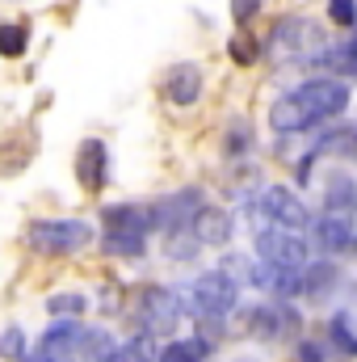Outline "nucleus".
I'll return each mask as SVG.
<instances>
[{
  "label": "nucleus",
  "mask_w": 357,
  "mask_h": 362,
  "mask_svg": "<svg viewBox=\"0 0 357 362\" xmlns=\"http://www.w3.org/2000/svg\"><path fill=\"white\" fill-rule=\"evenodd\" d=\"M25 240L34 253H80L92 240V228L80 219H34Z\"/></svg>",
  "instance_id": "obj_1"
},
{
  "label": "nucleus",
  "mask_w": 357,
  "mask_h": 362,
  "mask_svg": "<svg viewBox=\"0 0 357 362\" xmlns=\"http://www.w3.org/2000/svg\"><path fill=\"white\" fill-rule=\"evenodd\" d=\"M269 47H273L282 59H307V55L320 59L324 30H320L311 17H282V21L269 30Z\"/></svg>",
  "instance_id": "obj_2"
},
{
  "label": "nucleus",
  "mask_w": 357,
  "mask_h": 362,
  "mask_svg": "<svg viewBox=\"0 0 357 362\" xmlns=\"http://www.w3.org/2000/svg\"><path fill=\"white\" fill-rule=\"evenodd\" d=\"M139 333H152V337H169L181 325V295L169 291V286H147L139 295Z\"/></svg>",
  "instance_id": "obj_3"
},
{
  "label": "nucleus",
  "mask_w": 357,
  "mask_h": 362,
  "mask_svg": "<svg viewBox=\"0 0 357 362\" xmlns=\"http://www.w3.org/2000/svg\"><path fill=\"white\" fill-rule=\"evenodd\" d=\"M236 299H240V286L231 282V274H223V270L202 274V278L193 282V291H189L193 316H227V312L236 308Z\"/></svg>",
  "instance_id": "obj_4"
},
{
  "label": "nucleus",
  "mask_w": 357,
  "mask_h": 362,
  "mask_svg": "<svg viewBox=\"0 0 357 362\" xmlns=\"http://www.w3.org/2000/svg\"><path fill=\"white\" fill-rule=\"evenodd\" d=\"M257 253L273 270H307L311 266L307 262V245L294 232H286V228H261L257 232Z\"/></svg>",
  "instance_id": "obj_5"
},
{
  "label": "nucleus",
  "mask_w": 357,
  "mask_h": 362,
  "mask_svg": "<svg viewBox=\"0 0 357 362\" xmlns=\"http://www.w3.org/2000/svg\"><path fill=\"white\" fill-rule=\"evenodd\" d=\"M261 215L273 228H286V232H303V228L315 223L311 211L298 202V194H290L286 185H269L265 194H261Z\"/></svg>",
  "instance_id": "obj_6"
},
{
  "label": "nucleus",
  "mask_w": 357,
  "mask_h": 362,
  "mask_svg": "<svg viewBox=\"0 0 357 362\" xmlns=\"http://www.w3.org/2000/svg\"><path fill=\"white\" fill-rule=\"evenodd\" d=\"M294 97L307 105V114L315 122H324V118H332L349 105V85L345 81H307V85L294 89Z\"/></svg>",
  "instance_id": "obj_7"
},
{
  "label": "nucleus",
  "mask_w": 357,
  "mask_h": 362,
  "mask_svg": "<svg viewBox=\"0 0 357 362\" xmlns=\"http://www.w3.org/2000/svg\"><path fill=\"white\" fill-rule=\"evenodd\" d=\"M202 194L198 189H181L173 198H160L152 206V228H164V232H177V228H193L198 211H202Z\"/></svg>",
  "instance_id": "obj_8"
},
{
  "label": "nucleus",
  "mask_w": 357,
  "mask_h": 362,
  "mask_svg": "<svg viewBox=\"0 0 357 362\" xmlns=\"http://www.w3.org/2000/svg\"><path fill=\"white\" fill-rule=\"evenodd\" d=\"M298 329V316L290 308H253L248 312V333L261 341H282Z\"/></svg>",
  "instance_id": "obj_9"
},
{
  "label": "nucleus",
  "mask_w": 357,
  "mask_h": 362,
  "mask_svg": "<svg viewBox=\"0 0 357 362\" xmlns=\"http://www.w3.org/2000/svg\"><path fill=\"white\" fill-rule=\"evenodd\" d=\"M76 181H80L85 189H101V185L109 181V152H105L101 139H89V144L80 148V156H76Z\"/></svg>",
  "instance_id": "obj_10"
},
{
  "label": "nucleus",
  "mask_w": 357,
  "mask_h": 362,
  "mask_svg": "<svg viewBox=\"0 0 357 362\" xmlns=\"http://www.w3.org/2000/svg\"><path fill=\"white\" fill-rule=\"evenodd\" d=\"M198 93H202V68H198V64H177V68H169V76H164V97H169L173 105H193Z\"/></svg>",
  "instance_id": "obj_11"
},
{
  "label": "nucleus",
  "mask_w": 357,
  "mask_h": 362,
  "mask_svg": "<svg viewBox=\"0 0 357 362\" xmlns=\"http://www.w3.org/2000/svg\"><path fill=\"white\" fill-rule=\"evenodd\" d=\"M269 122H273V131H282V135H294V131H307V127H315V118L307 114V105H303L294 93H286V97H277V101H273V110H269Z\"/></svg>",
  "instance_id": "obj_12"
},
{
  "label": "nucleus",
  "mask_w": 357,
  "mask_h": 362,
  "mask_svg": "<svg viewBox=\"0 0 357 362\" xmlns=\"http://www.w3.org/2000/svg\"><path fill=\"white\" fill-rule=\"evenodd\" d=\"M193 236L202 245H210V249H223L231 240V215L219 211V206H202L198 219H193Z\"/></svg>",
  "instance_id": "obj_13"
},
{
  "label": "nucleus",
  "mask_w": 357,
  "mask_h": 362,
  "mask_svg": "<svg viewBox=\"0 0 357 362\" xmlns=\"http://www.w3.org/2000/svg\"><path fill=\"white\" fill-rule=\"evenodd\" d=\"M80 346H85L80 320H59V325H51V329L42 333V341H38V350H42V354H55V358H63V354H72V350H80Z\"/></svg>",
  "instance_id": "obj_14"
},
{
  "label": "nucleus",
  "mask_w": 357,
  "mask_h": 362,
  "mask_svg": "<svg viewBox=\"0 0 357 362\" xmlns=\"http://www.w3.org/2000/svg\"><path fill=\"white\" fill-rule=\"evenodd\" d=\"M101 215H105V232H139V236H147V228H152V211H143V206H105Z\"/></svg>",
  "instance_id": "obj_15"
},
{
  "label": "nucleus",
  "mask_w": 357,
  "mask_h": 362,
  "mask_svg": "<svg viewBox=\"0 0 357 362\" xmlns=\"http://www.w3.org/2000/svg\"><path fill=\"white\" fill-rule=\"evenodd\" d=\"M324 211H328V215H341V219H353L357 215V181L353 177H332V185L324 189Z\"/></svg>",
  "instance_id": "obj_16"
},
{
  "label": "nucleus",
  "mask_w": 357,
  "mask_h": 362,
  "mask_svg": "<svg viewBox=\"0 0 357 362\" xmlns=\"http://www.w3.org/2000/svg\"><path fill=\"white\" fill-rule=\"evenodd\" d=\"M311 228H315L320 249H328V253H337V249H349V245H353V228H349V219H341V215H324V219H315Z\"/></svg>",
  "instance_id": "obj_17"
},
{
  "label": "nucleus",
  "mask_w": 357,
  "mask_h": 362,
  "mask_svg": "<svg viewBox=\"0 0 357 362\" xmlns=\"http://www.w3.org/2000/svg\"><path fill=\"white\" fill-rule=\"evenodd\" d=\"M320 64H324L328 72H337L341 81H345V76H357V38L341 42V47H328V51H320Z\"/></svg>",
  "instance_id": "obj_18"
},
{
  "label": "nucleus",
  "mask_w": 357,
  "mask_h": 362,
  "mask_svg": "<svg viewBox=\"0 0 357 362\" xmlns=\"http://www.w3.org/2000/svg\"><path fill=\"white\" fill-rule=\"evenodd\" d=\"M332 282H337V266H332V262H311V266L303 270V295H307V299H320V295L332 291Z\"/></svg>",
  "instance_id": "obj_19"
},
{
  "label": "nucleus",
  "mask_w": 357,
  "mask_h": 362,
  "mask_svg": "<svg viewBox=\"0 0 357 362\" xmlns=\"http://www.w3.org/2000/svg\"><path fill=\"white\" fill-rule=\"evenodd\" d=\"M105 253L109 257H143V245H147V236H139V232H105Z\"/></svg>",
  "instance_id": "obj_20"
},
{
  "label": "nucleus",
  "mask_w": 357,
  "mask_h": 362,
  "mask_svg": "<svg viewBox=\"0 0 357 362\" xmlns=\"http://www.w3.org/2000/svg\"><path fill=\"white\" fill-rule=\"evenodd\" d=\"M85 308H89L85 295H51L47 299V312L59 316V320H76V316H85Z\"/></svg>",
  "instance_id": "obj_21"
},
{
  "label": "nucleus",
  "mask_w": 357,
  "mask_h": 362,
  "mask_svg": "<svg viewBox=\"0 0 357 362\" xmlns=\"http://www.w3.org/2000/svg\"><path fill=\"white\" fill-rule=\"evenodd\" d=\"M198 245H202V240L193 236V228H177V232H169V257H177V262L193 257Z\"/></svg>",
  "instance_id": "obj_22"
},
{
  "label": "nucleus",
  "mask_w": 357,
  "mask_h": 362,
  "mask_svg": "<svg viewBox=\"0 0 357 362\" xmlns=\"http://www.w3.org/2000/svg\"><path fill=\"white\" fill-rule=\"evenodd\" d=\"M25 51V25H17V21H4L0 25V55H21Z\"/></svg>",
  "instance_id": "obj_23"
},
{
  "label": "nucleus",
  "mask_w": 357,
  "mask_h": 362,
  "mask_svg": "<svg viewBox=\"0 0 357 362\" xmlns=\"http://www.w3.org/2000/svg\"><path fill=\"white\" fill-rule=\"evenodd\" d=\"M332 341L341 346V354L357 358V333H353V325H349V316H337L332 320Z\"/></svg>",
  "instance_id": "obj_24"
},
{
  "label": "nucleus",
  "mask_w": 357,
  "mask_h": 362,
  "mask_svg": "<svg viewBox=\"0 0 357 362\" xmlns=\"http://www.w3.org/2000/svg\"><path fill=\"white\" fill-rule=\"evenodd\" d=\"M257 55H261V51H257V42H253L248 34H236V38H231V59H236L240 68L257 64Z\"/></svg>",
  "instance_id": "obj_25"
},
{
  "label": "nucleus",
  "mask_w": 357,
  "mask_h": 362,
  "mask_svg": "<svg viewBox=\"0 0 357 362\" xmlns=\"http://www.w3.org/2000/svg\"><path fill=\"white\" fill-rule=\"evenodd\" d=\"M315 152H349V156H357V131H341V135H328Z\"/></svg>",
  "instance_id": "obj_26"
},
{
  "label": "nucleus",
  "mask_w": 357,
  "mask_h": 362,
  "mask_svg": "<svg viewBox=\"0 0 357 362\" xmlns=\"http://www.w3.org/2000/svg\"><path fill=\"white\" fill-rule=\"evenodd\" d=\"M328 17L337 25H357V0H328Z\"/></svg>",
  "instance_id": "obj_27"
},
{
  "label": "nucleus",
  "mask_w": 357,
  "mask_h": 362,
  "mask_svg": "<svg viewBox=\"0 0 357 362\" xmlns=\"http://www.w3.org/2000/svg\"><path fill=\"white\" fill-rule=\"evenodd\" d=\"M248 148H253L248 127H231V131H227V152H231V156H240V152H248Z\"/></svg>",
  "instance_id": "obj_28"
},
{
  "label": "nucleus",
  "mask_w": 357,
  "mask_h": 362,
  "mask_svg": "<svg viewBox=\"0 0 357 362\" xmlns=\"http://www.w3.org/2000/svg\"><path fill=\"white\" fill-rule=\"evenodd\" d=\"M257 8H261V0H231V17L236 21H253Z\"/></svg>",
  "instance_id": "obj_29"
},
{
  "label": "nucleus",
  "mask_w": 357,
  "mask_h": 362,
  "mask_svg": "<svg viewBox=\"0 0 357 362\" xmlns=\"http://www.w3.org/2000/svg\"><path fill=\"white\" fill-rule=\"evenodd\" d=\"M298 358H303V362H324V358H320V346H311V341H303V346H298Z\"/></svg>",
  "instance_id": "obj_30"
},
{
  "label": "nucleus",
  "mask_w": 357,
  "mask_h": 362,
  "mask_svg": "<svg viewBox=\"0 0 357 362\" xmlns=\"http://www.w3.org/2000/svg\"><path fill=\"white\" fill-rule=\"evenodd\" d=\"M30 362H59V358H55V354H42V350H38V354H34Z\"/></svg>",
  "instance_id": "obj_31"
},
{
  "label": "nucleus",
  "mask_w": 357,
  "mask_h": 362,
  "mask_svg": "<svg viewBox=\"0 0 357 362\" xmlns=\"http://www.w3.org/2000/svg\"><path fill=\"white\" fill-rule=\"evenodd\" d=\"M240 362H253V358H240Z\"/></svg>",
  "instance_id": "obj_32"
}]
</instances>
